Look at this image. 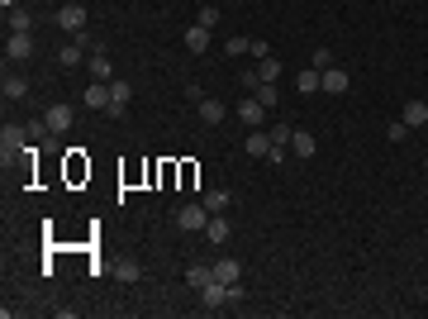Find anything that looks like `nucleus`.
<instances>
[{
  "instance_id": "1",
  "label": "nucleus",
  "mask_w": 428,
  "mask_h": 319,
  "mask_svg": "<svg viewBox=\"0 0 428 319\" xmlns=\"http://www.w3.org/2000/svg\"><path fill=\"white\" fill-rule=\"evenodd\" d=\"M176 224H181L186 234H200V229L210 224V205H205V200H190V205H181V210H176Z\"/></svg>"
},
{
  "instance_id": "2",
  "label": "nucleus",
  "mask_w": 428,
  "mask_h": 319,
  "mask_svg": "<svg viewBox=\"0 0 428 319\" xmlns=\"http://www.w3.org/2000/svg\"><path fill=\"white\" fill-rule=\"evenodd\" d=\"M24 143H29L24 124H5V129H0V158H5V167H10L15 153H24Z\"/></svg>"
},
{
  "instance_id": "3",
  "label": "nucleus",
  "mask_w": 428,
  "mask_h": 319,
  "mask_svg": "<svg viewBox=\"0 0 428 319\" xmlns=\"http://www.w3.org/2000/svg\"><path fill=\"white\" fill-rule=\"evenodd\" d=\"M129 101H134V86H129V81H109V105H105L109 119H119Z\"/></svg>"
},
{
  "instance_id": "4",
  "label": "nucleus",
  "mask_w": 428,
  "mask_h": 319,
  "mask_svg": "<svg viewBox=\"0 0 428 319\" xmlns=\"http://www.w3.org/2000/svg\"><path fill=\"white\" fill-rule=\"evenodd\" d=\"M267 114H271V110L262 105L257 96H252V101H238V119L247 124V129H262V124H267Z\"/></svg>"
},
{
  "instance_id": "5",
  "label": "nucleus",
  "mask_w": 428,
  "mask_h": 319,
  "mask_svg": "<svg viewBox=\"0 0 428 319\" xmlns=\"http://www.w3.org/2000/svg\"><path fill=\"white\" fill-rule=\"evenodd\" d=\"M57 29L86 34V5H62V10H57Z\"/></svg>"
},
{
  "instance_id": "6",
  "label": "nucleus",
  "mask_w": 428,
  "mask_h": 319,
  "mask_svg": "<svg viewBox=\"0 0 428 319\" xmlns=\"http://www.w3.org/2000/svg\"><path fill=\"white\" fill-rule=\"evenodd\" d=\"M24 57H33V38L29 34H10L5 38V62H24Z\"/></svg>"
},
{
  "instance_id": "7",
  "label": "nucleus",
  "mask_w": 428,
  "mask_h": 319,
  "mask_svg": "<svg viewBox=\"0 0 428 319\" xmlns=\"http://www.w3.org/2000/svg\"><path fill=\"white\" fill-rule=\"evenodd\" d=\"M72 119H77V110H72V105H62V101L48 105V133H67V129H72Z\"/></svg>"
},
{
  "instance_id": "8",
  "label": "nucleus",
  "mask_w": 428,
  "mask_h": 319,
  "mask_svg": "<svg viewBox=\"0 0 428 319\" xmlns=\"http://www.w3.org/2000/svg\"><path fill=\"white\" fill-rule=\"evenodd\" d=\"M319 77H323V91H328V96H343V91L352 86V77L343 72V67H338V62H333V67H323Z\"/></svg>"
},
{
  "instance_id": "9",
  "label": "nucleus",
  "mask_w": 428,
  "mask_h": 319,
  "mask_svg": "<svg viewBox=\"0 0 428 319\" xmlns=\"http://www.w3.org/2000/svg\"><path fill=\"white\" fill-rule=\"evenodd\" d=\"M243 153L267 162V158H271V133H267V129H252V133H247V143H243Z\"/></svg>"
},
{
  "instance_id": "10",
  "label": "nucleus",
  "mask_w": 428,
  "mask_h": 319,
  "mask_svg": "<svg viewBox=\"0 0 428 319\" xmlns=\"http://www.w3.org/2000/svg\"><path fill=\"white\" fill-rule=\"evenodd\" d=\"M181 43H186V53H210V29L205 24H190L181 34Z\"/></svg>"
},
{
  "instance_id": "11",
  "label": "nucleus",
  "mask_w": 428,
  "mask_h": 319,
  "mask_svg": "<svg viewBox=\"0 0 428 319\" xmlns=\"http://www.w3.org/2000/svg\"><path fill=\"white\" fill-rule=\"evenodd\" d=\"M214 281H224V286L243 281V267H238V258H219V262H214Z\"/></svg>"
},
{
  "instance_id": "12",
  "label": "nucleus",
  "mask_w": 428,
  "mask_h": 319,
  "mask_svg": "<svg viewBox=\"0 0 428 319\" xmlns=\"http://www.w3.org/2000/svg\"><path fill=\"white\" fill-rule=\"evenodd\" d=\"M400 119L409 124V129H424V124H428V105H424V101H404Z\"/></svg>"
},
{
  "instance_id": "13",
  "label": "nucleus",
  "mask_w": 428,
  "mask_h": 319,
  "mask_svg": "<svg viewBox=\"0 0 428 319\" xmlns=\"http://www.w3.org/2000/svg\"><path fill=\"white\" fill-rule=\"evenodd\" d=\"M200 305H205V310H229V300H224V281H210V286L200 291Z\"/></svg>"
},
{
  "instance_id": "14",
  "label": "nucleus",
  "mask_w": 428,
  "mask_h": 319,
  "mask_svg": "<svg viewBox=\"0 0 428 319\" xmlns=\"http://www.w3.org/2000/svg\"><path fill=\"white\" fill-rule=\"evenodd\" d=\"M210 281H214V267H200V262L186 267V286H190V291H205Z\"/></svg>"
},
{
  "instance_id": "15",
  "label": "nucleus",
  "mask_w": 428,
  "mask_h": 319,
  "mask_svg": "<svg viewBox=\"0 0 428 319\" xmlns=\"http://www.w3.org/2000/svg\"><path fill=\"white\" fill-rule=\"evenodd\" d=\"M295 91H300V96H314V91H323V77L314 72V67H305V72L295 77Z\"/></svg>"
},
{
  "instance_id": "16",
  "label": "nucleus",
  "mask_w": 428,
  "mask_h": 319,
  "mask_svg": "<svg viewBox=\"0 0 428 319\" xmlns=\"http://www.w3.org/2000/svg\"><path fill=\"white\" fill-rule=\"evenodd\" d=\"M200 119H205V124H224V119H229L224 101H210V96H205V101H200Z\"/></svg>"
},
{
  "instance_id": "17",
  "label": "nucleus",
  "mask_w": 428,
  "mask_h": 319,
  "mask_svg": "<svg viewBox=\"0 0 428 319\" xmlns=\"http://www.w3.org/2000/svg\"><path fill=\"white\" fill-rule=\"evenodd\" d=\"M205 234H210V243H229V234H234V224H229L224 214H210V224H205Z\"/></svg>"
},
{
  "instance_id": "18",
  "label": "nucleus",
  "mask_w": 428,
  "mask_h": 319,
  "mask_svg": "<svg viewBox=\"0 0 428 319\" xmlns=\"http://www.w3.org/2000/svg\"><path fill=\"white\" fill-rule=\"evenodd\" d=\"M81 53H86V43L72 38V43H62V48H57V62H62V67H81Z\"/></svg>"
},
{
  "instance_id": "19",
  "label": "nucleus",
  "mask_w": 428,
  "mask_h": 319,
  "mask_svg": "<svg viewBox=\"0 0 428 319\" xmlns=\"http://www.w3.org/2000/svg\"><path fill=\"white\" fill-rule=\"evenodd\" d=\"M86 72H91V81H114V67H109L105 53H95L91 62H86Z\"/></svg>"
},
{
  "instance_id": "20",
  "label": "nucleus",
  "mask_w": 428,
  "mask_h": 319,
  "mask_svg": "<svg viewBox=\"0 0 428 319\" xmlns=\"http://www.w3.org/2000/svg\"><path fill=\"white\" fill-rule=\"evenodd\" d=\"M0 96H5V101H24V96H29V81L24 77H5V81H0Z\"/></svg>"
},
{
  "instance_id": "21",
  "label": "nucleus",
  "mask_w": 428,
  "mask_h": 319,
  "mask_svg": "<svg viewBox=\"0 0 428 319\" xmlns=\"http://www.w3.org/2000/svg\"><path fill=\"white\" fill-rule=\"evenodd\" d=\"M271 148H291V138H295V124H286V119H276V124H271Z\"/></svg>"
},
{
  "instance_id": "22",
  "label": "nucleus",
  "mask_w": 428,
  "mask_h": 319,
  "mask_svg": "<svg viewBox=\"0 0 428 319\" xmlns=\"http://www.w3.org/2000/svg\"><path fill=\"white\" fill-rule=\"evenodd\" d=\"M291 153H295V158H314V133L295 129V138H291Z\"/></svg>"
},
{
  "instance_id": "23",
  "label": "nucleus",
  "mask_w": 428,
  "mask_h": 319,
  "mask_svg": "<svg viewBox=\"0 0 428 319\" xmlns=\"http://www.w3.org/2000/svg\"><path fill=\"white\" fill-rule=\"evenodd\" d=\"M5 15H10V34H29V29H33V15H29L24 5H20V10H5Z\"/></svg>"
},
{
  "instance_id": "24",
  "label": "nucleus",
  "mask_w": 428,
  "mask_h": 319,
  "mask_svg": "<svg viewBox=\"0 0 428 319\" xmlns=\"http://www.w3.org/2000/svg\"><path fill=\"white\" fill-rule=\"evenodd\" d=\"M252 96H257V101H262V105H267V110H276V101H281V91H276V81H257V91H252Z\"/></svg>"
},
{
  "instance_id": "25",
  "label": "nucleus",
  "mask_w": 428,
  "mask_h": 319,
  "mask_svg": "<svg viewBox=\"0 0 428 319\" xmlns=\"http://www.w3.org/2000/svg\"><path fill=\"white\" fill-rule=\"evenodd\" d=\"M281 77V62H276V57H262V62H257V81H276Z\"/></svg>"
},
{
  "instance_id": "26",
  "label": "nucleus",
  "mask_w": 428,
  "mask_h": 319,
  "mask_svg": "<svg viewBox=\"0 0 428 319\" xmlns=\"http://www.w3.org/2000/svg\"><path fill=\"white\" fill-rule=\"evenodd\" d=\"M205 205H210V214H224V210H229V191H210Z\"/></svg>"
},
{
  "instance_id": "27",
  "label": "nucleus",
  "mask_w": 428,
  "mask_h": 319,
  "mask_svg": "<svg viewBox=\"0 0 428 319\" xmlns=\"http://www.w3.org/2000/svg\"><path fill=\"white\" fill-rule=\"evenodd\" d=\"M114 272H119V281H124V286H134L138 276H143V267H138V262H119Z\"/></svg>"
},
{
  "instance_id": "28",
  "label": "nucleus",
  "mask_w": 428,
  "mask_h": 319,
  "mask_svg": "<svg viewBox=\"0 0 428 319\" xmlns=\"http://www.w3.org/2000/svg\"><path fill=\"white\" fill-rule=\"evenodd\" d=\"M195 24L214 29V24H219V5H200V20H195Z\"/></svg>"
},
{
  "instance_id": "29",
  "label": "nucleus",
  "mask_w": 428,
  "mask_h": 319,
  "mask_svg": "<svg viewBox=\"0 0 428 319\" xmlns=\"http://www.w3.org/2000/svg\"><path fill=\"white\" fill-rule=\"evenodd\" d=\"M247 48H252V38H229V43H224V53H229V57H243Z\"/></svg>"
},
{
  "instance_id": "30",
  "label": "nucleus",
  "mask_w": 428,
  "mask_h": 319,
  "mask_svg": "<svg viewBox=\"0 0 428 319\" xmlns=\"http://www.w3.org/2000/svg\"><path fill=\"white\" fill-rule=\"evenodd\" d=\"M309 67H314V72H323V67H333V53H328V48H314V57H309Z\"/></svg>"
},
{
  "instance_id": "31",
  "label": "nucleus",
  "mask_w": 428,
  "mask_h": 319,
  "mask_svg": "<svg viewBox=\"0 0 428 319\" xmlns=\"http://www.w3.org/2000/svg\"><path fill=\"white\" fill-rule=\"evenodd\" d=\"M385 138H390V143H404V138H409V124H404V119H395V124L385 129Z\"/></svg>"
},
{
  "instance_id": "32",
  "label": "nucleus",
  "mask_w": 428,
  "mask_h": 319,
  "mask_svg": "<svg viewBox=\"0 0 428 319\" xmlns=\"http://www.w3.org/2000/svg\"><path fill=\"white\" fill-rule=\"evenodd\" d=\"M247 53L257 57V62H262V57H271V48H267V38H252V48H247Z\"/></svg>"
},
{
  "instance_id": "33",
  "label": "nucleus",
  "mask_w": 428,
  "mask_h": 319,
  "mask_svg": "<svg viewBox=\"0 0 428 319\" xmlns=\"http://www.w3.org/2000/svg\"><path fill=\"white\" fill-rule=\"evenodd\" d=\"M0 5H5V10H20V0H0Z\"/></svg>"
},
{
  "instance_id": "34",
  "label": "nucleus",
  "mask_w": 428,
  "mask_h": 319,
  "mask_svg": "<svg viewBox=\"0 0 428 319\" xmlns=\"http://www.w3.org/2000/svg\"><path fill=\"white\" fill-rule=\"evenodd\" d=\"M424 177H428V158H424Z\"/></svg>"
},
{
  "instance_id": "35",
  "label": "nucleus",
  "mask_w": 428,
  "mask_h": 319,
  "mask_svg": "<svg viewBox=\"0 0 428 319\" xmlns=\"http://www.w3.org/2000/svg\"><path fill=\"white\" fill-rule=\"evenodd\" d=\"M390 5H400V0H390Z\"/></svg>"
},
{
  "instance_id": "36",
  "label": "nucleus",
  "mask_w": 428,
  "mask_h": 319,
  "mask_svg": "<svg viewBox=\"0 0 428 319\" xmlns=\"http://www.w3.org/2000/svg\"><path fill=\"white\" fill-rule=\"evenodd\" d=\"M234 5H238V0H234Z\"/></svg>"
}]
</instances>
